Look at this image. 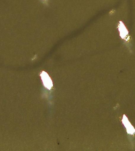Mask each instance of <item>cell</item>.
I'll return each instance as SVG.
<instances>
[{
    "mask_svg": "<svg viewBox=\"0 0 135 151\" xmlns=\"http://www.w3.org/2000/svg\"><path fill=\"white\" fill-rule=\"evenodd\" d=\"M40 76L45 87L47 89H51L53 87V82L48 74L45 71H43L40 74Z\"/></svg>",
    "mask_w": 135,
    "mask_h": 151,
    "instance_id": "1",
    "label": "cell"
}]
</instances>
